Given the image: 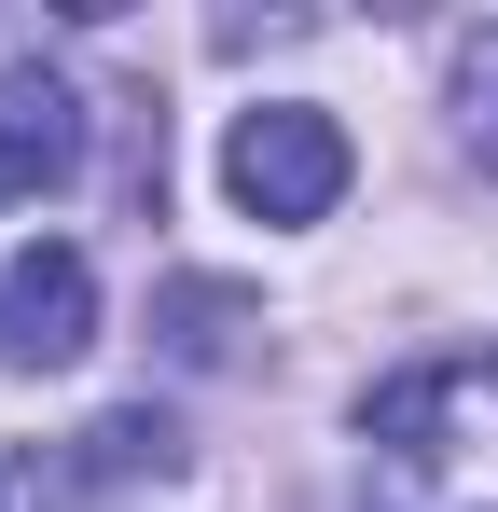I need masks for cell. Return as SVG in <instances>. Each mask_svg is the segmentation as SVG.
<instances>
[{
	"label": "cell",
	"instance_id": "cell-1",
	"mask_svg": "<svg viewBox=\"0 0 498 512\" xmlns=\"http://www.w3.org/2000/svg\"><path fill=\"white\" fill-rule=\"evenodd\" d=\"M222 194H236L249 222H332V194H346V125L305 111V97L236 111V139H222Z\"/></svg>",
	"mask_w": 498,
	"mask_h": 512
},
{
	"label": "cell",
	"instance_id": "cell-2",
	"mask_svg": "<svg viewBox=\"0 0 498 512\" xmlns=\"http://www.w3.org/2000/svg\"><path fill=\"white\" fill-rule=\"evenodd\" d=\"M360 429H374V457H388V471H443L457 443H485V429H498V346H471V360H415V374H388Z\"/></svg>",
	"mask_w": 498,
	"mask_h": 512
},
{
	"label": "cell",
	"instance_id": "cell-3",
	"mask_svg": "<svg viewBox=\"0 0 498 512\" xmlns=\"http://www.w3.org/2000/svg\"><path fill=\"white\" fill-rule=\"evenodd\" d=\"M83 346H97V263L70 236H28L0 263V360L14 374H70Z\"/></svg>",
	"mask_w": 498,
	"mask_h": 512
},
{
	"label": "cell",
	"instance_id": "cell-4",
	"mask_svg": "<svg viewBox=\"0 0 498 512\" xmlns=\"http://www.w3.org/2000/svg\"><path fill=\"white\" fill-rule=\"evenodd\" d=\"M166 457H180V429H166L153 402H125V416H97V429H83L70 457H42L28 485H42V512H97L111 485H139V471L166 485Z\"/></svg>",
	"mask_w": 498,
	"mask_h": 512
},
{
	"label": "cell",
	"instance_id": "cell-5",
	"mask_svg": "<svg viewBox=\"0 0 498 512\" xmlns=\"http://www.w3.org/2000/svg\"><path fill=\"white\" fill-rule=\"evenodd\" d=\"M70 153H83L70 84H56V70H14V84H0V208L42 194V180H70Z\"/></svg>",
	"mask_w": 498,
	"mask_h": 512
},
{
	"label": "cell",
	"instance_id": "cell-6",
	"mask_svg": "<svg viewBox=\"0 0 498 512\" xmlns=\"http://www.w3.org/2000/svg\"><path fill=\"white\" fill-rule=\"evenodd\" d=\"M457 111H471V153L498 167V28H471V42H457Z\"/></svg>",
	"mask_w": 498,
	"mask_h": 512
},
{
	"label": "cell",
	"instance_id": "cell-7",
	"mask_svg": "<svg viewBox=\"0 0 498 512\" xmlns=\"http://www.w3.org/2000/svg\"><path fill=\"white\" fill-rule=\"evenodd\" d=\"M166 319H180V360H222V346H236V291H208V277H194V291H166Z\"/></svg>",
	"mask_w": 498,
	"mask_h": 512
}]
</instances>
